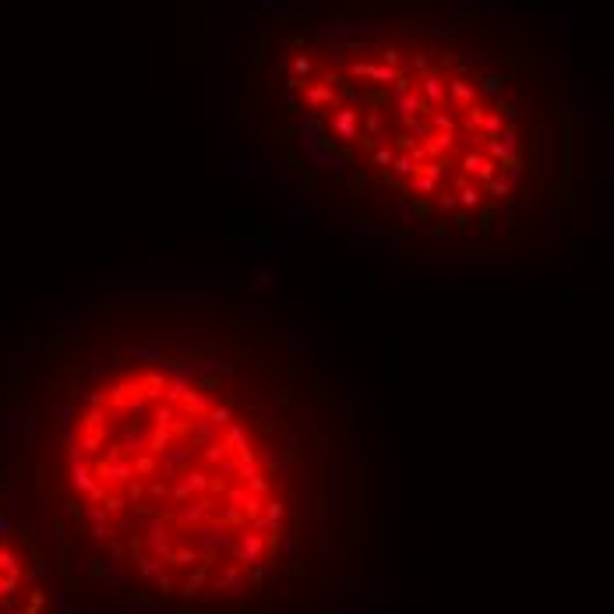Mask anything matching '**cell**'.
<instances>
[{"label":"cell","instance_id":"cell-1","mask_svg":"<svg viewBox=\"0 0 614 614\" xmlns=\"http://www.w3.org/2000/svg\"><path fill=\"white\" fill-rule=\"evenodd\" d=\"M0 463L74 614H371L389 416L258 279H89L0 328Z\"/></svg>","mask_w":614,"mask_h":614},{"label":"cell","instance_id":"cell-3","mask_svg":"<svg viewBox=\"0 0 614 614\" xmlns=\"http://www.w3.org/2000/svg\"><path fill=\"white\" fill-rule=\"evenodd\" d=\"M0 614H74L35 519L0 463Z\"/></svg>","mask_w":614,"mask_h":614},{"label":"cell","instance_id":"cell-2","mask_svg":"<svg viewBox=\"0 0 614 614\" xmlns=\"http://www.w3.org/2000/svg\"><path fill=\"white\" fill-rule=\"evenodd\" d=\"M459 25L332 15L272 50L283 191L297 216L413 276L544 265L565 247V166L523 74Z\"/></svg>","mask_w":614,"mask_h":614}]
</instances>
